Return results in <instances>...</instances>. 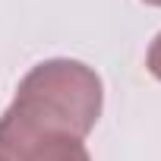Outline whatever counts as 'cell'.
I'll return each instance as SVG.
<instances>
[{"label":"cell","instance_id":"6da1fadb","mask_svg":"<svg viewBox=\"0 0 161 161\" xmlns=\"http://www.w3.org/2000/svg\"><path fill=\"white\" fill-rule=\"evenodd\" d=\"M13 108L86 139L101 114V79L86 63L47 60L22 79Z\"/></svg>","mask_w":161,"mask_h":161},{"label":"cell","instance_id":"7a4b0ae2","mask_svg":"<svg viewBox=\"0 0 161 161\" xmlns=\"http://www.w3.org/2000/svg\"><path fill=\"white\" fill-rule=\"evenodd\" d=\"M0 161H92L82 136L10 104L0 117Z\"/></svg>","mask_w":161,"mask_h":161},{"label":"cell","instance_id":"3957f363","mask_svg":"<svg viewBox=\"0 0 161 161\" xmlns=\"http://www.w3.org/2000/svg\"><path fill=\"white\" fill-rule=\"evenodd\" d=\"M148 69H152L155 79H161V35L155 38V44H152V51H148Z\"/></svg>","mask_w":161,"mask_h":161},{"label":"cell","instance_id":"277c9868","mask_svg":"<svg viewBox=\"0 0 161 161\" xmlns=\"http://www.w3.org/2000/svg\"><path fill=\"white\" fill-rule=\"evenodd\" d=\"M145 3H152V7H161V0H145Z\"/></svg>","mask_w":161,"mask_h":161}]
</instances>
